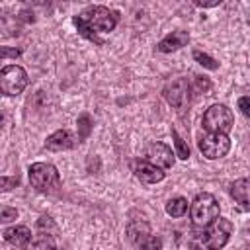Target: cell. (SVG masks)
<instances>
[{
	"label": "cell",
	"mask_w": 250,
	"mask_h": 250,
	"mask_svg": "<svg viewBox=\"0 0 250 250\" xmlns=\"http://www.w3.org/2000/svg\"><path fill=\"white\" fill-rule=\"evenodd\" d=\"M195 6H199V8H213V6H219V2L215 0V2H195Z\"/></svg>",
	"instance_id": "27"
},
{
	"label": "cell",
	"mask_w": 250,
	"mask_h": 250,
	"mask_svg": "<svg viewBox=\"0 0 250 250\" xmlns=\"http://www.w3.org/2000/svg\"><path fill=\"white\" fill-rule=\"evenodd\" d=\"M189 215H191L193 225L207 227L219 217V201L215 199L213 193H207V191L197 193L189 205Z\"/></svg>",
	"instance_id": "4"
},
{
	"label": "cell",
	"mask_w": 250,
	"mask_h": 250,
	"mask_svg": "<svg viewBox=\"0 0 250 250\" xmlns=\"http://www.w3.org/2000/svg\"><path fill=\"white\" fill-rule=\"evenodd\" d=\"M230 195L244 211H250V178L234 180L230 184Z\"/></svg>",
	"instance_id": "15"
},
{
	"label": "cell",
	"mask_w": 250,
	"mask_h": 250,
	"mask_svg": "<svg viewBox=\"0 0 250 250\" xmlns=\"http://www.w3.org/2000/svg\"><path fill=\"white\" fill-rule=\"evenodd\" d=\"M133 172H135V176H137L141 182H145V184H158V182L164 180V170L158 168V166H154V164H150V162L145 160V158L133 160Z\"/></svg>",
	"instance_id": "11"
},
{
	"label": "cell",
	"mask_w": 250,
	"mask_h": 250,
	"mask_svg": "<svg viewBox=\"0 0 250 250\" xmlns=\"http://www.w3.org/2000/svg\"><path fill=\"white\" fill-rule=\"evenodd\" d=\"M27 86V72L18 64H8L0 72V88L6 96H18Z\"/></svg>",
	"instance_id": "7"
},
{
	"label": "cell",
	"mask_w": 250,
	"mask_h": 250,
	"mask_svg": "<svg viewBox=\"0 0 250 250\" xmlns=\"http://www.w3.org/2000/svg\"><path fill=\"white\" fill-rule=\"evenodd\" d=\"M4 240L16 248H27L31 244V230L25 225L10 227L4 230Z\"/></svg>",
	"instance_id": "14"
},
{
	"label": "cell",
	"mask_w": 250,
	"mask_h": 250,
	"mask_svg": "<svg viewBox=\"0 0 250 250\" xmlns=\"http://www.w3.org/2000/svg\"><path fill=\"white\" fill-rule=\"evenodd\" d=\"M172 139H174V146H176V156L182 158V160H188V158H189V146H188L186 141L178 135L176 129H172Z\"/></svg>",
	"instance_id": "19"
},
{
	"label": "cell",
	"mask_w": 250,
	"mask_h": 250,
	"mask_svg": "<svg viewBox=\"0 0 250 250\" xmlns=\"http://www.w3.org/2000/svg\"><path fill=\"white\" fill-rule=\"evenodd\" d=\"M14 219H18V209L4 205L2 211H0V221L2 223H8V221H14Z\"/></svg>",
	"instance_id": "22"
},
{
	"label": "cell",
	"mask_w": 250,
	"mask_h": 250,
	"mask_svg": "<svg viewBox=\"0 0 250 250\" xmlns=\"http://www.w3.org/2000/svg\"><path fill=\"white\" fill-rule=\"evenodd\" d=\"M232 229L234 227L229 219L217 217L211 225H207L201 232H197L189 240V248L191 250H221L229 242Z\"/></svg>",
	"instance_id": "2"
},
{
	"label": "cell",
	"mask_w": 250,
	"mask_h": 250,
	"mask_svg": "<svg viewBox=\"0 0 250 250\" xmlns=\"http://www.w3.org/2000/svg\"><path fill=\"white\" fill-rule=\"evenodd\" d=\"M92 127H94L92 117L88 113H80V117H78V143L88 139V135L92 133Z\"/></svg>",
	"instance_id": "18"
},
{
	"label": "cell",
	"mask_w": 250,
	"mask_h": 250,
	"mask_svg": "<svg viewBox=\"0 0 250 250\" xmlns=\"http://www.w3.org/2000/svg\"><path fill=\"white\" fill-rule=\"evenodd\" d=\"M197 146L205 158L217 160L227 156V152L230 150V139L229 135H223V133H205L199 137Z\"/></svg>",
	"instance_id": "6"
},
{
	"label": "cell",
	"mask_w": 250,
	"mask_h": 250,
	"mask_svg": "<svg viewBox=\"0 0 250 250\" xmlns=\"http://www.w3.org/2000/svg\"><path fill=\"white\" fill-rule=\"evenodd\" d=\"M27 250H55V244H53V238L49 236H39L37 240H33Z\"/></svg>",
	"instance_id": "21"
},
{
	"label": "cell",
	"mask_w": 250,
	"mask_h": 250,
	"mask_svg": "<svg viewBox=\"0 0 250 250\" xmlns=\"http://www.w3.org/2000/svg\"><path fill=\"white\" fill-rule=\"evenodd\" d=\"M74 145H76V139H74L72 133L66 131V129L55 131V133L49 135L47 141H45V148H47V150H68V148H72Z\"/></svg>",
	"instance_id": "13"
},
{
	"label": "cell",
	"mask_w": 250,
	"mask_h": 250,
	"mask_svg": "<svg viewBox=\"0 0 250 250\" xmlns=\"http://www.w3.org/2000/svg\"><path fill=\"white\" fill-rule=\"evenodd\" d=\"M189 92H191L189 82L186 78H176L164 86L162 96L168 102V105H172L176 111H184L189 104Z\"/></svg>",
	"instance_id": "8"
},
{
	"label": "cell",
	"mask_w": 250,
	"mask_h": 250,
	"mask_svg": "<svg viewBox=\"0 0 250 250\" xmlns=\"http://www.w3.org/2000/svg\"><path fill=\"white\" fill-rule=\"evenodd\" d=\"M145 160H148L150 164L166 170V168H172L174 164V154H172V148L164 143H150L145 150Z\"/></svg>",
	"instance_id": "10"
},
{
	"label": "cell",
	"mask_w": 250,
	"mask_h": 250,
	"mask_svg": "<svg viewBox=\"0 0 250 250\" xmlns=\"http://www.w3.org/2000/svg\"><path fill=\"white\" fill-rule=\"evenodd\" d=\"M197 88H199V90H209V88H211V82H209L205 76H203V78L197 76Z\"/></svg>",
	"instance_id": "26"
},
{
	"label": "cell",
	"mask_w": 250,
	"mask_h": 250,
	"mask_svg": "<svg viewBox=\"0 0 250 250\" xmlns=\"http://www.w3.org/2000/svg\"><path fill=\"white\" fill-rule=\"evenodd\" d=\"M35 229H37L39 236H49V238H53V236L59 234V227H57V223H55L51 217H47V215H43V217L37 219Z\"/></svg>",
	"instance_id": "16"
},
{
	"label": "cell",
	"mask_w": 250,
	"mask_h": 250,
	"mask_svg": "<svg viewBox=\"0 0 250 250\" xmlns=\"http://www.w3.org/2000/svg\"><path fill=\"white\" fill-rule=\"evenodd\" d=\"M143 225L145 223H131L127 229V234H129V240L133 242V248L135 250H160L162 240L158 236H150L148 227H145L141 230Z\"/></svg>",
	"instance_id": "9"
},
{
	"label": "cell",
	"mask_w": 250,
	"mask_h": 250,
	"mask_svg": "<svg viewBox=\"0 0 250 250\" xmlns=\"http://www.w3.org/2000/svg\"><path fill=\"white\" fill-rule=\"evenodd\" d=\"M27 176H29V184L37 191H43V193L57 191L59 186H61V176H59L57 168L53 164H49V162L31 164L29 170H27Z\"/></svg>",
	"instance_id": "3"
},
{
	"label": "cell",
	"mask_w": 250,
	"mask_h": 250,
	"mask_svg": "<svg viewBox=\"0 0 250 250\" xmlns=\"http://www.w3.org/2000/svg\"><path fill=\"white\" fill-rule=\"evenodd\" d=\"M234 125V115L225 104H213L203 113V127L209 133H223L229 135Z\"/></svg>",
	"instance_id": "5"
},
{
	"label": "cell",
	"mask_w": 250,
	"mask_h": 250,
	"mask_svg": "<svg viewBox=\"0 0 250 250\" xmlns=\"http://www.w3.org/2000/svg\"><path fill=\"white\" fill-rule=\"evenodd\" d=\"M188 43H189V33L184 31V29H176V31L168 33V35L156 45V49H158L160 53H172V51H178V49L186 47Z\"/></svg>",
	"instance_id": "12"
},
{
	"label": "cell",
	"mask_w": 250,
	"mask_h": 250,
	"mask_svg": "<svg viewBox=\"0 0 250 250\" xmlns=\"http://www.w3.org/2000/svg\"><path fill=\"white\" fill-rule=\"evenodd\" d=\"M20 184V180H18V176H14V178H8V176H2L0 178V186H2V191H8V189H12V188H16Z\"/></svg>",
	"instance_id": "23"
},
{
	"label": "cell",
	"mask_w": 250,
	"mask_h": 250,
	"mask_svg": "<svg viewBox=\"0 0 250 250\" xmlns=\"http://www.w3.org/2000/svg\"><path fill=\"white\" fill-rule=\"evenodd\" d=\"M238 109L242 111L244 117L250 119V96H242V98L238 100Z\"/></svg>",
	"instance_id": "24"
},
{
	"label": "cell",
	"mask_w": 250,
	"mask_h": 250,
	"mask_svg": "<svg viewBox=\"0 0 250 250\" xmlns=\"http://www.w3.org/2000/svg\"><path fill=\"white\" fill-rule=\"evenodd\" d=\"M0 57L6 61V59H10V57H20V49H10V47H2V51H0Z\"/></svg>",
	"instance_id": "25"
},
{
	"label": "cell",
	"mask_w": 250,
	"mask_h": 250,
	"mask_svg": "<svg viewBox=\"0 0 250 250\" xmlns=\"http://www.w3.org/2000/svg\"><path fill=\"white\" fill-rule=\"evenodd\" d=\"M188 211V199L186 197H172L166 203V213L170 217H184Z\"/></svg>",
	"instance_id": "17"
},
{
	"label": "cell",
	"mask_w": 250,
	"mask_h": 250,
	"mask_svg": "<svg viewBox=\"0 0 250 250\" xmlns=\"http://www.w3.org/2000/svg\"><path fill=\"white\" fill-rule=\"evenodd\" d=\"M193 59H195L203 68H207V70H217V68H219V62H217L211 55H207V53H203V51H193Z\"/></svg>",
	"instance_id": "20"
},
{
	"label": "cell",
	"mask_w": 250,
	"mask_h": 250,
	"mask_svg": "<svg viewBox=\"0 0 250 250\" xmlns=\"http://www.w3.org/2000/svg\"><path fill=\"white\" fill-rule=\"evenodd\" d=\"M119 14L115 10H109L105 6H88L80 16H74V25L78 33L94 43H102L98 33L113 31L117 25Z\"/></svg>",
	"instance_id": "1"
}]
</instances>
